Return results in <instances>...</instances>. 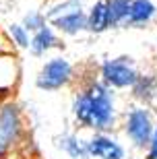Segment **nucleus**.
Masks as SVG:
<instances>
[{
    "label": "nucleus",
    "instance_id": "nucleus-17",
    "mask_svg": "<svg viewBox=\"0 0 157 159\" xmlns=\"http://www.w3.org/2000/svg\"><path fill=\"white\" fill-rule=\"evenodd\" d=\"M147 159H157V126L153 130V136L149 141V153H147Z\"/></svg>",
    "mask_w": 157,
    "mask_h": 159
},
{
    "label": "nucleus",
    "instance_id": "nucleus-7",
    "mask_svg": "<svg viewBox=\"0 0 157 159\" xmlns=\"http://www.w3.org/2000/svg\"><path fill=\"white\" fill-rule=\"evenodd\" d=\"M50 21H52V25L60 33H64V35H76L83 29H87V12L83 11V8H76V11H70V12H62V15L50 19Z\"/></svg>",
    "mask_w": 157,
    "mask_h": 159
},
{
    "label": "nucleus",
    "instance_id": "nucleus-9",
    "mask_svg": "<svg viewBox=\"0 0 157 159\" xmlns=\"http://www.w3.org/2000/svg\"><path fill=\"white\" fill-rule=\"evenodd\" d=\"M157 6L153 0H132L130 2V12H128V19L124 27H141V25H147L155 17Z\"/></svg>",
    "mask_w": 157,
    "mask_h": 159
},
{
    "label": "nucleus",
    "instance_id": "nucleus-1",
    "mask_svg": "<svg viewBox=\"0 0 157 159\" xmlns=\"http://www.w3.org/2000/svg\"><path fill=\"white\" fill-rule=\"evenodd\" d=\"M72 114L76 124L89 130H108L116 122L114 97L104 81H87L72 99Z\"/></svg>",
    "mask_w": 157,
    "mask_h": 159
},
{
    "label": "nucleus",
    "instance_id": "nucleus-12",
    "mask_svg": "<svg viewBox=\"0 0 157 159\" xmlns=\"http://www.w3.org/2000/svg\"><path fill=\"white\" fill-rule=\"evenodd\" d=\"M130 2H132V0H108L112 27H122V25L126 23L128 12H130Z\"/></svg>",
    "mask_w": 157,
    "mask_h": 159
},
{
    "label": "nucleus",
    "instance_id": "nucleus-15",
    "mask_svg": "<svg viewBox=\"0 0 157 159\" xmlns=\"http://www.w3.org/2000/svg\"><path fill=\"white\" fill-rule=\"evenodd\" d=\"M76 8H83V0H60L56 6H52L50 11L46 12L48 21L54 17H58L62 12H70V11H76Z\"/></svg>",
    "mask_w": 157,
    "mask_h": 159
},
{
    "label": "nucleus",
    "instance_id": "nucleus-6",
    "mask_svg": "<svg viewBox=\"0 0 157 159\" xmlns=\"http://www.w3.org/2000/svg\"><path fill=\"white\" fill-rule=\"evenodd\" d=\"M89 157L93 159H124V147L118 141L110 139V136L101 134H93L89 141H85Z\"/></svg>",
    "mask_w": 157,
    "mask_h": 159
},
{
    "label": "nucleus",
    "instance_id": "nucleus-2",
    "mask_svg": "<svg viewBox=\"0 0 157 159\" xmlns=\"http://www.w3.org/2000/svg\"><path fill=\"white\" fill-rule=\"evenodd\" d=\"M27 141L23 112L17 103L0 101V159H8Z\"/></svg>",
    "mask_w": 157,
    "mask_h": 159
},
{
    "label": "nucleus",
    "instance_id": "nucleus-8",
    "mask_svg": "<svg viewBox=\"0 0 157 159\" xmlns=\"http://www.w3.org/2000/svg\"><path fill=\"white\" fill-rule=\"evenodd\" d=\"M110 27H112V19H110L108 0H95L87 12V29L93 31V33H104Z\"/></svg>",
    "mask_w": 157,
    "mask_h": 159
},
{
    "label": "nucleus",
    "instance_id": "nucleus-5",
    "mask_svg": "<svg viewBox=\"0 0 157 159\" xmlns=\"http://www.w3.org/2000/svg\"><path fill=\"white\" fill-rule=\"evenodd\" d=\"M155 124L151 120V114L145 107H132L126 116V124H124V132L130 139L136 149H145L149 147V141L153 136Z\"/></svg>",
    "mask_w": 157,
    "mask_h": 159
},
{
    "label": "nucleus",
    "instance_id": "nucleus-4",
    "mask_svg": "<svg viewBox=\"0 0 157 159\" xmlns=\"http://www.w3.org/2000/svg\"><path fill=\"white\" fill-rule=\"evenodd\" d=\"M99 75H101V81L110 89H128L139 79V70L134 68L130 58H124V56L105 60L99 68Z\"/></svg>",
    "mask_w": 157,
    "mask_h": 159
},
{
    "label": "nucleus",
    "instance_id": "nucleus-13",
    "mask_svg": "<svg viewBox=\"0 0 157 159\" xmlns=\"http://www.w3.org/2000/svg\"><path fill=\"white\" fill-rule=\"evenodd\" d=\"M60 147H62L72 159H89V153H87V147H85V143L79 141L75 134L62 136V141H60Z\"/></svg>",
    "mask_w": 157,
    "mask_h": 159
},
{
    "label": "nucleus",
    "instance_id": "nucleus-14",
    "mask_svg": "<svg viewBox=\"0 0 157 159\" xmlns=\"http://www.w3.org/2000/svg\"><path fill=\"white\" fill-rule=\"evenodd\" d=\"M8 35H11L12 43H15L17 48H29V41H31L29 29H27L23 23H21V25H19V23L11 25V27H8Z\"/></svg>",
    "mask_w": 157,
    "mask_h": 159
},
{
    "label": "nucleus",
    "instance_id": "nucleus-10",
    "mask_svg": "<svg viewBox=\"0 0 157 159\" xmlns=\"http://www.w3.org/2000/svg\"><path fill=\"white\" fill-rule=\"evenodd\" d=\"M54 48H60V39L56 37V33H54V29L50 27V25H44L41 29L33 31L31 41H29L31 54L44 56L46 52H50V50H54Z\"/></svg>",
    "mask_w": 157,
    "mask_h": 159
},
{
    "label": "nucleus",
    "instance_id": "nucleus-16",
    "mask_svg": "<svg viewBox=\"0 0 157 159\" xmlns=\"http://www.w3.org/2000/svg\"><path fill=\"white\" fill-rule=\"evenodd\" d=\"M23 25H25V27H27L29 31H37V29H41L44 25H48V17L44 15V12L31 11L29 15H25V19H23Z\"/></svg>",
    "mask_w": 157,
    "mask_h": 159
},
{
    "label": "nucleus",
    "instance_id": "nucleus-11",
    "mask_svg": "<svg viewBox=\"0 0 157 159\" xmlns=\"http://www.w3.org/2000/svg\"><path fill=\"white\" fill-rule=\"evenodd\" d=\"M130 89H132V95L136 99L149 103L157 97V77L155 75H139L136 83Z\"/></svg>",
    "mask_w": 157,
    "mask_h": 159
},
{
    "label": "nucleus",
    "instance_id": "nucleus-3",
    "mask_svg": "<svg viewBox=\"0 0 157 159\" xmlns=\"http://www.w3.org/2000/svg\"><path fill=\"white\" fill-rule=\"evenodd\" d=\"M75 79V68L66 58H52L41 66L37 72L35 85L41 91H60V89L68 87Z\"/></svg>",
    "mask_w": 157,
    "mask_h": 159
}]
</instances>
